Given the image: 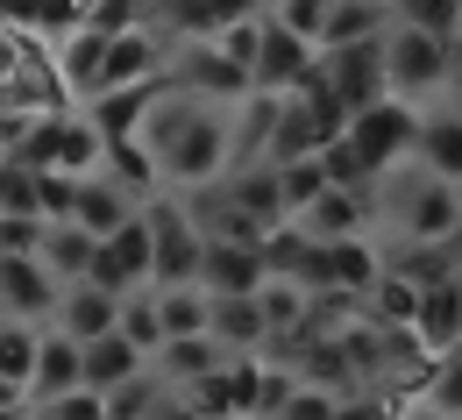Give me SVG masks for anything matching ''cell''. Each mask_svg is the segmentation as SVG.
<instances>
[{
  "label": "cell",
  "mask_w": 462,
  "mask_h": 420,
  "mask_svg": "<svg viewBox=\"0 0 462 420\" xmlns=\"http://www.w3.org/2000/svg\"><path fill=\"white\" fill-rule=\"evenodd\" d=\"M228 115L235 100H207V93H185V86L164 79V93L143 115V143L157 157V179L164 185L221 179L228 172Z\"/></svg>",
  "instance_id": "1"
},
{
  "label": "cell",
  "mask_w": 462,
  "mask_h": 420,
  "mask_svg": "<svg viewBox=\"0 0 462 420\" xmlns=\"http://www.w3.org/2000/svg\"><path fill=\"white\" fill-rule=\"evenodd\" d=\"M342 135H348V150H356V164H363L370 179H384V172H399L405 157H412L420 107L399 100V93H377V100H363V107L342 121Z\"/></svg>",
  "instance_id": "2"
},
{
  "label": "cell",
  "mask_w": 462,
  "mask_h": 420,
  "mask_svg": "<svg viewBox=\"0 0 462 420\" xmlns=\"http://www.w3.org/2000/svg\"><path fill=\"white\" fill-rule=\"evenodd\" d=\"M456 71H448V43L412 29V22H384V93H399L412 107H427L434 93H448Z\"/></svg>",
  "instance_id": "3"
},
{
  "label": "cell",
  "mask_w": 462,
  "mask_h": 420,
  "mask_svg": "<svg viewBox=\"0 0 462 420\" xmlns=\"http://www.w3.org/2000/svg\"><path fill=\"white\" fill-rule=\"evenodd\" d=\"M79 278H93V285H107V293L150 285V214H143V207H128L115 229L93 242V257H86V271H79Z\"/></svg>",
  "instance_id": "4"
},
{
  "label": "cell",
  "mask_w": 462,
  "mask_h": 420,
  "mask_svg": "<svg viewBox=\"0 0 462 420\" xmlns=\"http://www.w3.org/2000/svg\"><path fill=\"white\" fill-rule=\"evenodd\" d=\"M150 214V285H185V278H199V229L185 221V207L178 200H150L143 207Z\"/></svg>",
  "instance_id": "5"
},
{
  "label": "cell",
  "mask_w": 462,
  "mask_h": 420,
  "mask_svg": "<svg viewBox=\"0 0 462 420\" xmlns=\"http://www.w3.org/2000/svg\"><path fill=\"white\" fill-rule=\"evenodd\" d=\"M456 207H462V185L434 179V172H412L405 185L384 192V221H392L399 236H441V229L456 221Z\"/></svg>",
  "instance_id": "6"
},
{
  "label": "cell",
  "mask_w": 462,
  "mask_h": 420,
  "mask_svg": "<svg viewBox=\"0 0 462 420\" xmlns=\"http://www.w3.org/2000/svg\"><path fill=\"white\" fill-rule=\"evenodd\" d=\"M320 71H328V86L342 93V107L356 115L363 100H377V93H384V29H377V36L328 43V51H320Z\"/></svg>",
  "instance_id": "7"
},
{
  "label": "cell",
  "mask_w": 462,
  "mask_h": 420,
  "mask_svg": "<svg viewBox=\"0 0 462 420\" xmlns=\"http://www.w3.org/2000/svg\"><path fill=\"white\" fill-rule=\"evenodd\" d=\"M306 64H313V36H299V29H285L278 14H263L256 58H249V86H256V93H291Z\"/></svg>",
  "instance_id": "8"
},
{
  "label": "cell",
  "mask_w": 462,
  "mask_h": 420,
  "mask_svg": "<svg viewBox=\"0 0 462 420\" xmlns=\"http://www.w3.org/2000/svg\"><path fill=\"white\" fill-rule=\"evenodd\" d=\"M51 306H58V278L43 271V257L36 249H0V313L43 328Z\"/></svg>",
  "instance_id": "9"
},
{
  "label": "cell",
  "mask_w": 462,
  "mask_h": 420,
  "mask_svg": "<svg viewBox=\"0 0 462 420\" xmlns=\"http://www.w3.org/2000/svg\"><path fill=\"white\" fill-rule=\"evenodd\" d=\"M164 79L185 86V93H207V100H242V93H249V71L221 58V51H214V36H185Z\"/></svg>",
  "instance_id": "10"
},
{
  "label": "cell",
  "mask_w": 462,
  "mask_h": 420,
  "mask_svg": "<svg viewBox=\"0 0 462 420\" xmlns=\"http://www.w3.org/2000/svg\"><path fill=\"white\" fill-rule=\"evenodd\" d=\"M157 93H164V71L128 79V86H100V93H86V121L100 128V143L143 135V115H150V100H157Z\"/></svg>",
  "instance_id": "11"
},
{
  "label": "cell",
  "mask_w": 462,
  "mask_h": 420,
  "mask_svg": "<svg viewBox=\"0 0 462 420\" xmlns=\"http://www.w3.org/2000/svg\"><path fill=\"white\" fill-rule=\"evenodd\" d=\"M71 385H79V335H64L58 321H51V335L36 328V363L22 378V414H36L43 399H58Z\"/></svg>",
  "instance_id": "12"
},
{
  "label": "cell",
  "mask_w": 462,
  "mask_h": 420,
  "mask_svg": "<svg viewBox=\"0 0 462 420\" xmlns=\"http://www.w3.org/2000/svg\"><path fill=\"white\" fill-rule=\"evenodd\" d=\"M370 207H377V185H320L291 221L306 236H356V229H370Z\"/></svg>",
  "instance_id": "13"
},
{
  "label": "cell",
  "mask_w": 462,
  "mask_h": 420,
  "mask_svg": "<svg viewBox=\"0 0 462 420\" xmlns=\"http://www.w3.org/2000/svg\"><path fill=\"white\" fill-rule=\"evenodd\" d=\"M143 363H150V350H135L121 328H100V335H86V342H79V385H93V392L107 399L121 378H135Z\"/></svg>",
  "instance_id": "14"
},
{
  "label": "cell",
  "mask_w": 462,
  "mask_h": 420,
  "mask_svg": "<svg viewBox=\"0 0 462 420\" xmlns=\"http://www.w3.org/2000/svg\"><path fill=\"white\" fill-rule=\"evenodd\" d=\"M199 285L207 293H256L263 285V264H256V242H199Z\"/></svg>",
  "instance_id": "15"
},
{
  "label": "cell",
  "mask_w": 462,
  "mask_h": 420,
  "mask_svg": "<svg viewBox=\"0 0 462 420\" xmlns=\"http://www.w3.org/2000/svg\"><path fill=\"white\" fill-rule=\"evenodd\" d=\"M405 164H420V172H434V179L462 185V115H427L420 107V135H412V157Z\"/></svg>",
  "instance_id": "16"
},
{
  "label": "cell",
  "mask_w": 462,
  "mask_h": 420,
  "mask_svg": "<svg viewBox=\"0 0 462 420\" xmlns=\"http://www.w3.org/2000/svg\"><path fill=\"white\" fill-rule=\"evenodd\" d=\"M207 335L221 350H263V306H256V293H207Z\"/></svg>",
  "instance_id": "17"
},
{
  "label": "cell",
  "mask_w": 462,
  "mask_h": 420,
  "mask_svg": "<svg viewBox=\"0 0 462 420\" xmlns=\"http://www.w3.org/2000/svg\"><path fill=\"white\" fill-rule=\"evenodd\" d=\"M128 207H135V192H128V185H115L107 172H79V192H71V221H79V229L107 236Z\"/></svg>",
  "instance_id": "18"
},
{
  "label": "cell",
  "mask_w": 462,
  "mask_h": 420,
  "mask_svg": "<svg viewBox=\"0 0 462 420\" xmlns=\"http://www.w3.org/2000/svg\"><path fill=\"white\" fill-rule=\"evenodd\" d=\"M93 229H79V221H71V214H64V221H43V236H36V257H43V271H51V278H79V271H86V257H93Z\"/></svg>",
  "instance_id": "19"
},
{
  "label": "cell",
  "mask_w": 462,
  "mask_h": 420,
  "mask_svg": "<svg viewBox=\"0 0 462 420\" xmlns=\"http://www.w3.org/2000/svg\"><path fill=\"white\" fill-rule=\"evenodd\" d=\"M93 172H107L115 185H128L135 200H143V192H164V179H157V157H150V143H143V135L100 143V164H93Z\"/></svg>",
  "instance_id": "20"
},
{
  "label": "cell",
  "mask_w": 462,
  "mask_h": 420,
  "mask_svg": "<svg viewBox=\"0 0 462 420\" xmlns=\"http://www.w3.org/2000/svg\"><path fill=\"white\" fill-rule=\"evenodd\" d=\"M384 22H392V7H384V0H328L313 51H328V43H348V36H377Z\"/></svg>",
  "instance_id": "21"
},
{
  "label": "cell",
  "mask_w": 462,
  "mask_h": 420,
  "mask_svg": "<svg viewBox=\"0 0 462 420\" xmlns=\"http://www.w3.org/2000/svg\"><path fill=\"white\" fill-rule=\"evenodd\" d=\"M150 293H157V328H164V335L207 328V285H199V278H185V285H150Z\"/></svg>",
  "instance_id": "22"
},
{
  "label": "cell",
  "mask_w": 462,
  "mask_h": 420,
  "mask_svg": "<svg viewBox=\"0 0 462 420\" xmlns=\"http://www.w3.org/2000/svg\"><path fill=\"white\" fill-rule=\"evenodd\" d=\"M171 406V385L157 378V363H143L135 378H121L115 392H107V414L115 420H135V414H164Z\"/></svg>",
  "instance_id": "23"
},
{
  "label": "cell",
  "mask_w": 462,
  "mask_h": 420,
  "mask_svg": "<svg viewBox=\"0 0 462 420\" xmlns=\"http://www.w3.org/2000/svg\"><path fill=\"white\" fill-rule=\"evenodd\" d=\"M256 306H263V342H278V335H291V328L306 321V285L263 278V285H256Z\"/></svg>",
  "instance_id": "24"
},
{
  "label": "cell",
  "mask_w": 462,
  "mask_h": 420,
  "mask_svg": "<svg viewBox=\"0 0 462 420\" xmlns=\"http://www.w3.org/2000/svg\"><path fill=\"white\" fill-rule=\"evenodd\" d=\"M384 7H392V22H412V29L441 36V43H456V29H462V0H384Z\"/></svg>",
  "instance_id": "25"
},
{
  "label": "cell",
  "mask_w": 462,
  "mask_h": 420,
  "mask_svg": "<svg viewBox=\"0 0 462 420\" xmlns=\"http://www.w3.org/2000/svg\"><path fill=\"white\" fill-rule=\"evenodd\" d=\"M100 164V128L86 115H64L58 128V172H93Z\"/></svg>",
  "instance_id": "26"
},
{
  "label": "cell",
  "mask_w": 462,
  "mask_h": 420,
  "mask_svg": "<svg viewBox=\"0 0 462 420\" xmlns=\"http://www.w3.org/2000/svg\"><path fill=\"white\" fill-rule=\"evenodd\" d=\"M427 414H462V342H448L434 357V378H427Z\"/></svg>",
  "instance_id": "27"
},
{
  "label": "cell",
  "mask_w": 462,
  "mask_h": 420,
  "mask_svg": "<svg viewBox=\"0 0 462 420\" xmlns=\"http://www.w3.org/2000/svg\"><path fill=\"white\" fill-rule=\"evenodd\" d=\"M271 172H278V192H285V214H299V207L328 185V172H320L313 150H306V157H285V164H271Z\"/></svg>",
  "instance_id": "28"
},
{
  "label": "cell",
  "mask_w": 462,
  "mask_h": 420,
  "mask_svg": "<svg viewBox=\"0 0 462 420\" xmlns=\"http://www.w3.org/2000/svg\"><path fill=\"white\" fill-rule=\"evenodd\" d=\"M86 22H93L100 36H115V29H135V22H150V0H93V7H86Z\"/></svg>",
  "instance_id": "29"
},
{
  "label": "cell",
  "mask_w": 462,
  "mask_h": 420,
  "mask_svg": "<svg viewBox=\"0 0 462 420\" xmlns=\"http://www.w3.org/2000/svg\"><path fill=\"white\" fill-rule=\"evenodd\" d=\"M86 7H93V0H36V36L51 43V36H64V29H79Z\"/></svg>",
  "instance_id": "30"
},
{
  "label": "cell",
  "mask_w": 462,
  "mask_h": 420,
  "mask_svg": "<svg viewBox=\"0 0 462 420\" xmlns=\"http://www.w3.org/2000/svg\"><path fill=\"white\" fill-rule=\"evenodd\" d=\"M36 414H58V420H86V414H107V399H100L93 385H71V392H58V399H43Z\"/></svg>",
  "instance_id": "31"
},
{
  "label": "cell",
  "mask_w": 462,
  "mask_h": 420,
  "mask_svg": "<svg viewBox=\"0 0 462 420\" xmlns=\"http://www.w3.org/2000/svg\"><path fill=\"white\" fill-rule=\"evenodd\" d=\"M43 236V214H14V207H0V249H36Z\"/></svg>",
  "instance_id": "32"
},
{
  "label": "cell",
  "mask_w": 462,
  "mask_h": 420,
  "mask_svg": "<svg viewBox=\"0 0 462 420\" xmlns=\"http://www.w3.org/2000/svg\"><path fill=\"white\" fill-rule=\"evenodd\" d=\"M0 29H36V0H0Z\"/></svg>",
  "instance_id": "33"
},
{
  "label": "cell",
  "mask_w": 462,
  "mask_h": 420,
  "mask_svg": "<svg viewBox=\"0 0 462 420\" xmlns=\"http://www.w3.org/2000/svg\"><path fill=\"white\" fill-rule=\"evenodd\" d=\"M441 242H448V264H456V271H462V207H456V221L441 229Z\"/></svg>",
  "instance_id": "34"
},
{
  "label": "cell",
  "mask_w": 462,
  "mask_h": 420,
  "mask_svg": "<svg viewBox=\"0 0 462 420\" xmlns=\"http://www.w3.org/2000/svg\"><path fill=\"white\" fill-rule=\"evenodd\" d=\"M0 414H22V385H7V378H0Z\"/></svg>",
  "instance_id": "35"
},
{
  "label": "cell",
  "mask_w": 462,
  "mask_h": 420,
  "mask_svg": "<svg viewBox=\"0 0 462 420\" xmlns=\"http://www.w3.org/2000/svg\"><path fill=\"white\" fill-rule=\"evenodd\" d=\"M448 71H456V86H462V29H456V43H448Z\"/></svg>",
  "instance_id": "36"
},
{
  "label": "cell",
  "mask_w": 462,
  "mask_h": 420,
  "mask_svg": "<svg viewBox=\"0 0 462 420\" xmlns=\"http://www.w3.org/2000/svg\"><path fill=\"white\" fill-rule=\"evenodd\" d=\"M456 342H462V328H456Z\"/></svg>",
  "instance_id": "37"
}]
</instances>
